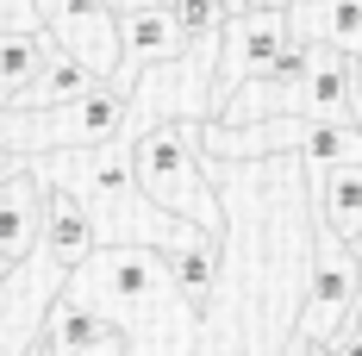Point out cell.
<instances>
[{"instance_id": "cell-1", "label": "cell", "mask_w": 362, "mask_h": 356, "mask_svg": "<svg viewBox=\"0 0 362 356\" xmlns=\"http://www.w3.org/2000/svg\"><path fill=\"white\" fill-rule=\"evenodd\" d=\"M132 150V181L144 188L150 207H163L169 219H181L187 231L225 244V207H218L213 181H206V156H200V119H156Z\"/></svg>"}, {"instance_id": "cell-2", "label": "cell", "mask_w": 362, "mask_h": 356, "mask_svg": "<svg viewBox=\"0 0 362 356\" xmlns=\"http://www.w3.org/2000/svg\"><path fill=\"white\" fill-rule=\"evenodd\" d=\"M132 125V88L119 81H94L88 94H75L63 107H37V113H0V144L13 156H69V150H94V144L125 138Z\"/></svg>"}, {"instance_id": "cell-3", "label": "cell", "mask_w": 362, "mask_h": 356, "mask_svg": "<svg viewBox=\"0 0 362 356\" xmlns=\"http://www.w3.org/2000/svg\"><path fill=\"white\" fill-rule=\"evenodd\" d=\"M63 282H69V269L57 256H44V250H32L25 263H13L0 275V356H32L37 350L44 313L63 294Z\"/></svg>"}, {"instance_id": "cell-4", "label": "cell", "mask_w": 362, "mask_h": 356, "mask_svg": "<svg viewBox=\"0 0 362 356\" xmlns=\"http://www.w3.org/2000/svg\"><path fill=\"white\" fill-rule=\"evenodd\" d=\"M356 256H350V244L344 238H331L325 225H319V256H313V282H306V306H300V344H331L344 325H350V313L362 306L356 294Z\"/></svg>"}, {"instance_id": "cell-5", "label": "cell", "mask_w": 362, "mask_h": 356, "mask_svg": "<svg viewBox=\"0 0 362 356\" xmlns=\"http://www.w3.org/2000/svg\"><path fill=\"white\" fill-rule=\"evenodd\" d=\"M288 13H269V6H238L218 32V69H213V107H225L250 75H262L275 63V50L288 44Z\"/></svg>"}, {"instance_id": "cell-6", "label": "cell", "mask_w": 362, "mask_h": 356, "mask_svg": "<svg viewBox=\"0 0 362 356\" xmlns=\"http://www.w3.org/2000/svg\"><path fill=\"white\" fill-rule=\"evenodd\" d=\"M32 6H37V25L69 57H81L100 81L119 75V6L112 0H32Z\"/></svg>"}, {"instance_id": "cell-7", "label": "cell", "mask_w": 362, "mask_h": 356, "mask_svg": "<svg viewBox=\"0 0 362 356\" xmlns=\"http://www.w3.org/2000/svg\"><path fill=\"white\" fill-rule=\"evenodd\" d=\"M181 57V32L169 19V0H125L119 6V88H138V75Z\"/></svg>"}, {"instance_id": "cell-8", "label": "cell", "mask_w": 362, "mask_h": 356, "mask_svg": "<svg viewBox=\"0 0 362 356\" xmlns=\"http://www.w3.org/2000/svg\"><path fill=\"white\" fill-rule=\"evenodd\" d=\"M44 181V176H37ZM37 250L57 256L63 269H81L94 250H100V231H94V213L81 207V194L63 188V181H44V231H37Z\"/></svg>"}, {"instance_id": "cell-9", "label": "cell", "mask_w": 362, "mask_h": 356, "mask_svg": "<svg viewBox=\"0 0 362 356\" xmlns=\"http://www.w3.org/2000/svg\"><path fill=\"white\" fill-rule=\"evenodd\" d=\"M81 275H94L100 294L119 300V306H150L163 294V256L144 244H112V250H94L81 263Z\"/></svg>"}, {"instance_id": "cell-10", "label": "cell", "mask_w": 362, "mask_h": 356, "mask_svg": "<svg viewBox=\"0 0 362 356\" xmlns=\"http://www.w3.org/2000/svg\"><path fill=\"white\" fill-rule=\"evenodd\" d=\"M37 231H44V181L25 163L19 176L0 181V275L37 250Z\"/></svg>"}, {"instance_id": "cell-11", "label": "cell", "mask_w": 362, "mask_h": 356, "mask_svg": "<svg viewBox=\"0 0 362 356\" xmlns=\"http://www.w3.org/2000/svg\"><path fill=\"white\" fill-rule=\"evenodd\" d=\"M107 331H119V325H112L94 300H81V294L63 282V294H57L50 313H44V338H37V350H44V356H81V350H94Z\"/></svg>"}, {"instance_id": "cell-12", "label": "cell", "mask_w": 362, "mask_h": 356, "mask_svg": "<svg viewBox=\"0 0 362 356\" xmlns=\"http://www.w3.org/2000/svg\"><path fill=\"white\" fill-rule=\"evenodd\" d=\"M57 50V38L44 25H0V113H19V101L32 94V81L44 75Z\"/></svg>"}, {"instance_id": "cell-13", "label": "cell", "mask_w": 362, "mask_h": 356, "mask_svg": "<svg viewBox=\"0 0 362 356\" xmlns=\"http://www.w3.org/2000/svg\"><path fill=\"white\" fill-rule=\"evenodd\" d=\"M288 32L319 44V50L350 57V50H362V0H293Z\"/></svg>"}, {"instance_id": "cell-14", "label": "cell", "mask_w": 362, "mask_h": 356, "mask_svg": "<svg viewBox=\"0 0 362 356\" xmlns=\"http://www.w3.org/2000/svg\"><path fill=\"white\" fill-rule=\"evenodd\" d=\"M163 275L175 282V294L187 300V313L206 319L213 287H218V244H213V238H200V231H187V238H175V244H163Z\"/></svg>"}, {"instance_id": "cell-15", "label": "cell", "mask_w": 362, "mask_h": 356, "mask_svg": "<svg viewBox=\"0 0 362 356\" xmlns=\"http://www.w3.org/2000/svg\"><path fill=\"white\" fill-rule=\"evenodd\" d=\"M319 225L331 238H362V163H325L319 169Z\"/></svg>"}, {"instance_id": "cell-16", "label": "cell", "mask_w": 362, "mask_h": 356, "mask_svg": "<svg viewBox=\"0 0 362 356\" xmlns=\"http://www.w3.org/2000/svg\"><path fill=\"white\" fill-rule=\"evenodd\" d=\"M94 81H100V75L88 69L81 57H69V50L57 44V50H50V63H44V75L32 81V94L19 101V113H37V107H63V101H75V94H88Z\"/></svg>"}, {"instance_id": "cell-17", "label": "cell", "mask_w": 362, "mask_h": 356, "mask_svg": "<svg viewBox=\"0 0 362 356\" xmlns=\"http://www.w3.org/2000/svg\"><path fill=\"white\" fill-rule=\"evenodd\" d=\"M169 19L181 32V50H206V44H218L225 19H231V0H169Z\"/></svg>"}, {"instance_id": "cell-18", "label": "cell", "mask_w": 362, "mask_h": 356, "mask_svg": "<svg viewBox=\"0 0 362 356\" xmlns=\"http://www.w3.org/2000/svg\"><path fill=\"white\" fill-rule=\"evenodd\" d=\"M325 356H362V306L350 313V325L331 338V350H325Z\"/></svg>"}, {"instance_id": "cell-19", "label": "cell", "mask_w": 362, "mask_h": 356, "mask_svg": "<svg viewBox=\"0 0 362 356\" xmlns=\"http://www.w3.org/2000/svg\"><path fill=\"white\" fill-rule=\"evenodd\" d=\"M81 356H132V344H125V331H107L94 350H81Z\"/></svg>"}, {"instance_id": "cell-20", "label": "cell", "mask_w": 362, "mask_h": 356, "mask_svg": "<svg viewBox=\"0 0 362 356\" xmlns=\"http://www.w3.org/2000/svg\"><path fill=\"white\" fill-rule=\"evenodd\" d=\"M344 125H350V132H362V88H356V81H350V107H344Z\"/></svg>"}, {"instance_id": "cell-21", "label": "cell", "mask_w": 362, "mask_h": 356, "mask_svg": "<svg viewBox=\"0 0 362 356\" xmlns=\"http://www.w3.org/2000/svg\"><path fill=\"white\" fill-rule=\"evenodd\" d=\"M19 169H25V156H13V150L0 144V181H6V176H19Z\"/></svg>"}, {"instance_id": "cell-22", "label": "cell", "mask_w": 362, "mask_h": 356, "mask_svg": "<svg viewBox=\"0 0 362 356\" xmlns=\"http://www.w3.org/2000/svg\"><path fill=\"white\" fill-rule=\"evenodd\" d=\"M244 6H269V13H288L293 0H244Z\"/></svg>"}, {"instance_id": "cell-23", "label": "cell", "mask_w": 362, "mask_h": 356, "mask_svg": "<svg viewBox=\"0 0 362 356\" xmlns=\"http://www.w3.org/2000/svg\"><path fill=\"white\" fill-rule=\"evenodd\" d=\"M350 81L362 88V50H350Z\"/></svg>"}, {"instance_id": "cell-24", "label": "cell", "mask_w": 362, "mask_h": 356, "mask_svg": "<svg viewBox=\"0 0 362 356\" xmlns=\"http://www.w3.org/2000/svg\"><path fill=\"white\" fill-rule=\"evenodd\" d=\"M350 256H356V269H362V238H356V244H350Z\"/></svg>"}, {"instance_id": "cell-25", "label": "cell", "mask_w": 362, "mask_h": 356, "mask_svg": "<svg viewBox=\"0 0 362 356\" xmlns=\"http://www.w3.org/2000/svg\"><path fill=\"white\" fill-rule=\"evenodd\" d=\"M356 294H362V275H356Z\"/></svg>"}, {"instance_id": "cell-26", "label": "cell", "mask_w": 362, "mask_h": 356, "mask_svg": "<svg viewBox=\"0 0 362 356\" xmlns=\"http://www.w3.org/2000/svg\"><path fill=\"white\" fill-rule=\"evenodd\" d=\"M293 356H300V350H293Z\"/></svg>"}]
</instances>
